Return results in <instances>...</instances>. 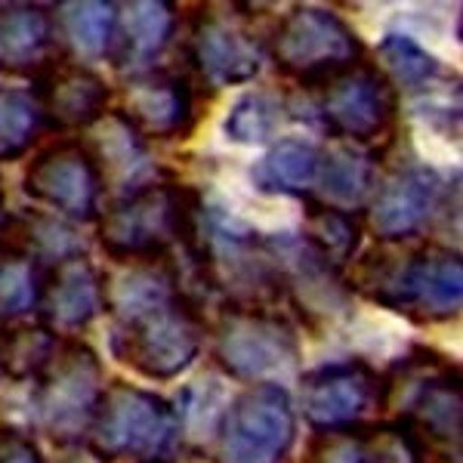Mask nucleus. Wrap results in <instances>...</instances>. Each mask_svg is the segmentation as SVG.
I'll use <instances>...</instances> for the list:
<instances>
[{
  "mask_svg": "<svg viewBox=\"0 0 463 463\" xmlns=\"http://www.w3.org/2000/svg\"><path fill=\"white\" fill-rule=\"evenodd\" d=\"M118 266L106 275L111 355L152 383L183 377L204 349L207 318L183 290L179 263L161 257Z\"/></svg>",
  "mask_w": 463,
  "mask_h": 463,
  "instance_id": "obj_1",
  "label": "nucleus"
},
{
  "mask_svg": "<svg viewBox=\"0 0 463 463\" xmlns=\"http://www.w3.org/2000/svg\"><path fill=\"white\" fill-rule=\"evenodd\" d=\"M349 290L420 327L448 325L463 306L460 250L448 244H377L353 260Z\"/></svg>",
  "mask_w": 463,
  "mask_h": 463,
  "instance_id": "obj_2",
  "label": "nucleus"
},
{
  "mask_svg": "<svg viewBox=\"0 0 463 463\" xmlns=\"http://www.w3.org/2000/svg\"><path fill=\"white\" fill-rule=\"evenodd\" d=\"M192 269V300L220 297L222 306H260L275 309L285 303V279L269 235L244 226L229 211L201 207L192 244L183 250Z\"/></svg>",
  "mask_w": 463,
  "mask_h": 463,
  "instance_id": "obj_3",
  "label": "nucleus"
},
{
  "mask_svg": "<svg viewBox=\"0 0 463 463\" xmlns=\"http://www.w3.org/2000/svg\"><path fill=\"white\" fill-rule=\"evenodd\" d=\"M204 195L176 179H152L127 189L111 204H102L96 220V238L115 263L174 257L195 238Z\"/></svg>",
  "mask_w": 463,
  "mask_h": 463,
  "instance_id": "obj_4",
  "label": "nucleus"
},
{
  "mask_svg": "<svg viewBox=\"0 0 463 463\" xmlns=\"http://www.w3.org/2000/svg\"><path fill=\"white\" fill-rule=\"evenodd\" d=\"M383 374V411L411 427L436 463H460L463 386L460 368L430 346H411Z\"/></svg>",
  "mask_w": 463,
  "mask_h": 463,
  "instance_id": "obj_5",
  "label": "nucleus"
},
{
  "mask_svg": "<svg viewBox=\"0 0 463 463\" xmlns=\"http://www.w3.org/2000/svg\"><path fill=\"white\" fill-rule=\"evenodd\" d=\"M266 59L281 78L309 93L362 62L364 43L340 13L325 6H290L266 37Z\"/></svg>",
  "mask_w": 463,
  "mask_h": 463,
  "instance_id": "obj_6",
  "label": "nucleus"
},
{
  "mask_svg": "<svg viewBox=\"0 0 463 463\" xmlns=\"http://www.w3.org/2000/svg\"><path fill=\"white\" fill-rule=\"evenodd\" d=\"M84 445L99 463L164 460L179 445L176 411L167 399L143 386L111 380L99 399Z\"/></svg>",
  "mask_w": 463,
  "mask_h": 463,
  "instance_id": "obj_7",
  "label": "nucleus"
},
{
  "mask_svg": "<svg viewBox=\"0 0 463 463\" xmlns=\"http://www.w3.org/2000/svg\"><path fill=\"white\" fill-rule=\"evenodd\" d=\"M211 355L213 364L241 383H279L300 364L303 346L294 321L279 309L260 306H222L216 316Z\"/></svg>",
  "mask_w": 463,
  "mask_h": 463,
  "instance_id": "obj_8",
  "label": "nucleus"
},
{
  "mask_svg": "<svg viewBox=\"0 0 463 463\" xmlns=\"http://www.w3.org/2000/svg\"><path fill=\"white\" fill-rule=\"evenodd\" d=\"M106 392V368L80 337H62L56 355L34 380L32 411L37 427L56 448L87 442L96 408Z\"/></svg>",
  "mask_w": 463,
  "mask_h": 463,
  "instance_id": "obj_9",
  "label": "nucleus"
},
{
  "mask_svg": "<svg viewBox=\"0 0 463 463\" xmlns=\"http://www.w3.org/2000/svg\"><path fill=\"white\" fill-rule=\"evenodd\" d=\"M253 19H257V6H195L185 32V59L198 80L220 90L248 84L263 71L269 32H260Z\"/></svg>",
  "mask_w": 463,
  "mask_h": 463,
  "instance_id": "obj_10",
  "label": "nucleus"
},
{
  "mask_svg": "<svg viewBox=\"0 0 463 463\" xmlns=\"http://www.w3.org/2000/svg\"><path fill=\"white\" fill-rule=\"evenodd\" d=\"M312 93V115L334 139L374 152L390 143L399 124V93L374 62L362 59Z\"/></svg>",
  "mask_w": 463,
  "mask_h": 463,
  "instance_id": "obj_11",
  "label": "nucleus"
},
{
  "mask_svg": "<svg viewBox=\"0 0 463 463\" xmlns=\"http://www.w3.org/2000/svg\"><path fill=\"white\" fill-rule=\"evenodd\" d=\"M297 445V408L281 383H253L222 408L211 463H285Z\"/></svg>",
  "mask_w": 463,
  "mask_h": 463,
  "instance_id": "obj_12",
  "label": "nucleus"
},
{
  "mask_svg": "<svg viewBox=\"0 0 463 463\" xmlns=\"http://www.w3.org/2000/svg\"><path fill=\"white\" fill-rule=\"evenodd\" d=\"M22 192L69 222H96L106 201L102 152L80 137L56 139L28 164Z\"/></svg>",
  "mask_w": 463,
  "mask_h": 463,
  "instance_id": "obj_13",
  "label": "nucleus"
},
{
  "mask_svg": "<svg viewBox=\"0 0 463 463\" xmlns=\"http://www.w3.org/2000/svg\"><path fill=\"white\" fill-rule=\"evenodd\" d=\"M118 118L143 143H185L204 118L201 90L192 74L155 65L124 80Z\"/></svg>",
  "mask_w": 463,
  "mask_h": 463,
  "instance_id": "obj_14",
  "label": "nucleus"
},
{
  "mask_svg": "<svg viewBox=\"0 0 463 463\" xmlns=\"http://www.w3.org/2000/svg\"><path fill=\"white\" fill-rule=\"evenodd\" d=\"M303 420L316 432H340L383 414V374L368 358H340L300 377Z\"/></svg>",
  "mask_w": 463,
  "mask_h": 463,
  "instance_id": "obj_15",
  "label": "nucleus"
},
{
  "mask_svg": "<svg viewBox=\"0 0 463 463\" xmlns=\"http://www.w3.org/2000/svg\"><path fill=\"white\" fill-rule=\"evenodd\" d=\"M445 201L448 183L442 174L430 164L408 161L377 179L362 222L380 244H408L445 213Z\"/></svg>",
  "mask_w": 463,
  "mask_h": 463,
  "instance_id": "obj_16",
  "label": "nucleus"
},
{
  "mask_svg": "<svg viewBox=\"0 0 463 463\" xmlns=\"http://www.w3.org/2000/svg\"><path fill=\"white\" fill-rule=\"evenodd\" d=\"M269 244L279 260L281 279H285V303L297 309L309 327H318L325 321L346 318L353 309V290H349L343 272L327 266L300 232H281L269 235Z\"/></svg>",
  "mask_w": 463,
  "mask_h": 463,
  "instance_id": "obj_17",
  "label": "nucleus"
},
{
  "mask_svg": "<svg viewBox=\"0 0 463 463\" xmlns=\"http://www.w3.org/2000/svg\"><path fill=\"white\" fill-rule=\"evenodd\" d=\"M37 312L59 337L87 331L106 312V272L84 250L56 260L53 266H47Z\"/></svg>",
  "mask_w": 463,
  "mask_h": 463,
  "instance_id": "obj_18",
  "label": "nucleus"
},
{
  "mask_svg": "<svg viewBox=\"0 0 463 463\" xmlns=\"http://www.w3.org/2000/svg\"><path fill=\"white\" fill-rule=\"evenodd\" d=\"M32 96L41 106L47 130L62 133L87 130V127L99 124L109 115L111 99H115L109 80L99 71L80 62H69V59L43 71L34 80Z\"/></svg>",
  "mask_w": 463,
  "mask_h": 463,
  "instance_id": "obj_19",
  "label": "nucleus"
},
{
  "mask_svg": "<svg viewBox=\"0 0 463 463\" xmlns=\"http://www.w3.org/2000/svg\"><path fill=\"white\" fill-rule=\"evenodd\" d=\"M303 463H436L402 420H368L340 432H316Z\"/></svg>",
  "mask_w": 463,
  "mask_h": 463,
  "instance_id": "obj_20",
  "label": "nucleus"
},
{
  "mask_svg": "<svg viewBox=\"0 0 463 463\" xmlns=\"http://www.w3.org/2000/svg\"><path fill=\"white\" fill-rule=\"evenodd\" d=\"M65 59L56 19L41 4L0 6V74L37 80Z\"/></svg>",
  "mask_w": 463,
  "mask_h": 463,
  "instance_id": "obj_21",
  "label": "nucleus"
},
{
  "mask_svg": "<svg viewBox=\"0 0 463 463\" xmlns=\"http://www.w3.org/2000/svg\"><path fill=\"white\" fill-rule=\"evenodd\" d=\"M179 25V6L167 0H133L118 6L109 59L118 71H148L170 47Z\"/></svg>",
  "mask_w": 463,
  "mask_h": 463,
  "instance_id": "obj_22",
  "label": "nucleus"
},
{
  "mask_svg": "<svg viewBox=\"0 0 463 463\" xmlns=\"http://www.w3.org/2000/svg\"><path fill=\"white\" fill-rule=\"evenodd\" d=\"M321 170V146L303 137H281L248 170L250 185L263 195L309 198L316 192Z\"/></svg>",
  "mask_w": 463,
  "mask_h": 463,
  "instance_id": "obj_23",
  "label": "nucleus"
},
{
  "mask_svg": "<svg viewBox=\"0 0 463 463\" xmlns=\"http://www.w3.org/2000/svg\"><path fill=\"white\" fill-rule=\"evenodd\" d=\"M374 189H377V152H368V148H358V146L321 148L318 183L309 198L343 207V211L362 213V207L371 201Z\"/></svg>",
  "mask_w": 463,
  "mask_h": 463,
  "instance_id": "obj_24",
  "label": "nucleus"
},
{
  "mask_svg": "<svg viewBox=\"0 0 463 463\" xmlns=\"http://www.w3.org/2000/svg\"><path fill=\"white\" fill-rule=\"evenodd\" d=\"M362 232V213L325 204L318 198H303V241L337 272H346L353 266Z\"/></svg>",
  "mask_w": 463,
  "mask_h": 463,
  "instance_id": "obj_25",
  "label": "nucleus"
},
{
  "mask_svg": "<svg viewBox=\"0 0 463 463\" xmlns=\"http://www.w3.org/2000/svg\"><path fill=\"white\" fill-rule=\"evenodd\" d=\"M62 337L50 325L37 321H4L0 325V377L10 383H28L43 374Z\"/></svg>",
  "mask_w": 463,
  "mask_h": 463,
  "instance_id": "obj_26",
  "label": "nucleus"
},
{
  "mask_svg": "<svg viewBox=\"0 0 463 463\" xmlns=\"http://www.w3.org/2000/svg\"><path fill=\"white\" fill-rule=\"evenodd\" d=\"M53 19L62 43H69L84 56H109L115 34L118 4L106 0H71L53 6Z\"/></svg>",
  "mask_w": 463,
  "mask_h": 463,
  "instance_id": "obj_27",
  "label": "nucleus"
},
{
  "mask_svg": "<svg viewBox=\"0 0 463 463\" xmlns=\"http://www.w3.org/2000/svg\"><path fill=\"white\" fill-rule=\"evenodd\" d=\"M377 59L380 62L374 65L386 74V80L395 87V93H399V90L420 93V90H430L442 78L439 59L432 56L427 47H420L411 34H402V32H390L377 43Z\"/></svg>",
  "mask_w": 463,
  "mask_h": 463,
  "instance_id": "obj_28",
  "label": "nucleus"
},
{
  "mask_svg": "<svg viewBox=\"0 0 463 463\" xmlns=\"http://www.w3.org/2000/svg\"><path fill=\"white\" fill-rule=\"evenodd\" d=\"M47 266L22 250L0 248V325L37 312Z\"/></svg>",
  "mask_w": 463,
  "mask_h": 463,
  "instance_id": "obj_29",
  "label": "nucleus"
},
{
  "mask_svg": "<svg viewBox=\"0 0 463 463\" xmlns=\"http://www.w3.org/2000/svg\"><path fill=\"white\" fill-rule=\"evenodd\" d=\"M43 130L47 124L32 90L0 87V164L25 158Z\"/></svg>",
  "mask_w": 463,
  "mask_h": 463,
  "instance_id": "obj_30",
  "label": "nucleus"
},
{
  "mask_svg": "<svg viewBox=\"0 0 463 463\" xmlns=\"http://www.w3.org/2000/svg\"><path fill=\"white\" fill-rule=\"evenodd\" d=\"M285 99H279L275 93H269V90H248V93L232 102L226 121H222V133L235 146H263L285 124Z\"/></svg>",
  "mask_w": 463,
  "mask_h": 463,
  "instance_id": "obj_31",
  "label": "nucleus"
},
{
  "mask_svg": "<svg viewBox=\"0 0 463 463\" xmlns=\"http://www.w3.org/2000/svg\"><path fill=\"white\" fill-rule=\"evenodd\" d=\"M0 463H47L32 432L19 427H0Z\"/></svg>",
  "mask_w": 463,
  "mask_h": 463,
  "instance_id": "obj_32",
  "label": "nucleus"
},
{
  "mask_svg": "<svg viewBox=\"0 0 463 463\" xmlns=\"http://www.w3.org/2000/svg\"><path fill=\"white\" fill-rule=\"evenodd\" d=\"M6 222V198H4V183H0V232H4Z\"/></svg>",
  "mask_w": 463,
  "mask_h": 463,
  "instance_id": "obj_33",
  "label": "nucleus"
},
{
  "mask_svg": "<svg viewBox=\"0 0 463 463\" xmlns=\"http://www.w3.org/2000/svg\"><path fill=\"white\" fill-rule=\"evenodd\" d=\"M148 463H174V460H170V458H164V460H148Z\"/></svg>",
  "mask_w": 463,
  "mask_h": 463,
  "instance_id": "obj_34",
  "label": "nucleus"
}]
</instances>
